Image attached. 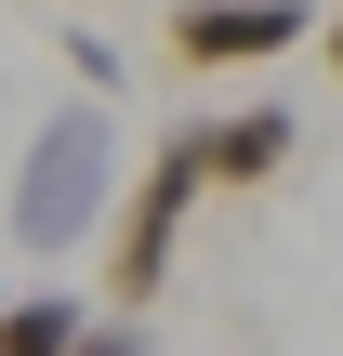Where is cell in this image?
Segmentation results:
<instances>
[{"label": "cell", "instance_id": "obj_1", "mask_svg": "<svg viewBox=\"0 0 343 356\" xmlns=\"http://www.w3.org/2000/svg\"><path fill=\"white\" fill-rule=\"evenodd\" d=\"M106 185H119V132H106V106H53V119L26 132L13 185H0V225H13V251H26V264L79 251V238L106 225Z\"/></svg>", "mask_w": 343, "mask_h": 356}, {"label": "cell", "instance_id": "obj_2", "mask_svg": "<svg viewBox=\"0 0 343 356\" xmlns=\"http://www.w3.org/2000/svg\"><path fill=\"white\" fill-rule=\"evenodd\" d=\"M212 185H198V132H172L159 159H145V185L119 198V225H106V317H145L159 304V277H172V251H185V211H198Z\"/></svg>", "mask_w": 343, "mask_h": 356}, {"label": "cell", "instance_id": "obj_3", "mask_svg": "<svg viewBox=\"0 0 343 356\" xmlns=\"http://www.w3.org/2000/svg\"><path fill=\"white\" fill-rule=\"evenodd\" d=\"M304 40H317L304 0H172V66H185V79L278 66V53H304Z\"/></svg>", "mask_w": 343, "mask_h": 356}, {"label": "cell", "instance_id": "obj_4", "mask_svg": "<svg viewBox=\"0 0 343 356\" xmlns=\"http://www.w3.org/2000/svg\"><path fill=\"white\" fill-rule=\"evenodd\" d=\"M291 145H304L291 106H225V119H198V185L212 198H251V185L291 172Z\"/></svg>", "mask_w": 343, "mask_h": 356}, {"label": "cell", "instance_id": "obj_5", "mask_svg": "<svg viewBox=\"0 0 343 356\" xmlns=\"http://www.w3.org/2000/svg\"><path fill=\"white\" fill-rule=\"evenodd\" d=\"M79 291H0V356H66L79 343Z\"/></svg>", "mask_w": 343, "mask_h": 356}, {"label": "cell", "instance_id": "obj_6", "mask_svg": "<svg viewBox=\"0 0 343 356\" xmlns=\"http://www.w3.org/2000/svg\"><path fill=\"white\" fill-rule=\"evenodd\" d=\"M66 356H159V343H145V317H79Z\"/></svg>", "mask_w": 343, "mask_h": 356}, {"label": "cell", "instance_id": "obj_7", "mask_svg": "<svg viewBox=\"0 0 343 356\" xmlns=\"http://www.w3.org/2000/svg\"><path fill=\"white\" fill-rule=\"evenodd\" d=\"M317 53H330V79H343V13H330V26H317Z\"/></svg>", "mask_w": 343, "mask_h": 356}, {"label": "cell", "instance_id": "obj_8", "mask_svg": "<svg viewBox=\"0 0 343 356\" xmlns=\"http://www.w3.org/2000/svg\"><path fill=\"white\" fill-rule=\"evenodd\" d=\"M66 13H93V0H66Z\"/></svg>", "mask_w": 343, "mask_h": 356}]
</instances>
